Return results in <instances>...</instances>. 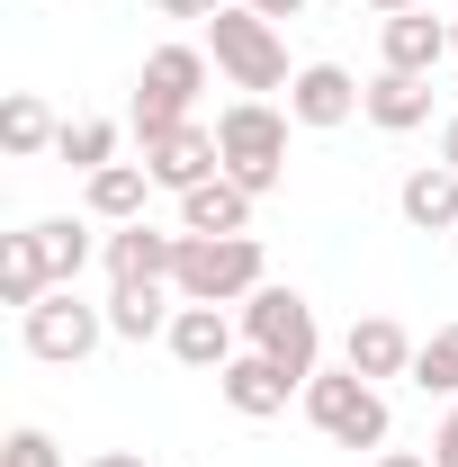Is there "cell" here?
Segmentation results:
<instances>
[{
  "label": "cell",
  "instance_id": "obj_1",
  "mask_svg": "<svg viewBox=\"0 0 458 467\" xmlns=\"http://www.w3.org/2000/svg\"><path fill=\"white\" fill-rule=\"evenodd\" d=\"M172 288H180V306H243L252 288H270L261 243H252V234H180Z\"/></svg>",
  "mask_w": 458,
  "mask_h": 467
},
{
  "label": "cell",
  "instance_id": "obj_2",
  "mask_svg": "<svg viewBox=\"0 0 458 467\" xmlns=\"http://www.w3.org/2000/svg\"><path fill=\"white\" fill-rule=\"evenodd\" d=\"M234 324H243V342L261 350V359H279L297 387H306V378L324 368V333H315V306H306L297 288H252Z\"/></svg>",
  "mask_w": 458,
  "mask_h": 467
},
{
  "label": "cell",
  "instance_id": "obj_3",
  "mask_svg": "<svg viewBox=\"0 0 458 467\" xmlns=\"http://www.w3.org/2000/svg\"><path fill=\"white\" fill-rule=\"evenodd\" d=\"M287 126L297 117H279L270 99H234L225 117H216V153H225V180H243L252 198H270L287 180Z\"/></svg>",
  "mask_w": 458,
  "mask_h": 467
},
{
  "label": "cell",
  "instance_id": "obj_4",
  "mask_svg": "<svg viewBox=\"0 0 458 467\" xmlns=\"http://www.w3.org/2000/svg\"><path fill=\"white\" fill-rule=\"evenodd\" d=\"M207 55H216V72H225L234 90H287L297 72H287V36L261 18V9H216L207 18Z\"/></svg>",
  "mask_w": 458,
  "mask_h": 467
},
{
  "label": "cell",
  "instance_id": "obj_5",
  "mask_svg": "<svg viewBox=\"0 0 458 467\" xmlns=\"http://www.w3.org/2000/svg\"><path fill=\"white\" fill-rule=\"evenodd\" d=\"M207 46H153L144 55V81H135V144H153V135H172V126H189V109H198V90H207Z\"/></svg>",
  "mask_w": 458,
  "mask_h": 467
},
{
  "label": "cell",
  "instance_id": "obj_6",
  "mask_svg": "<svg viewBox=\"0 0 458 467\" xmlns=\"http://www.w3.org/2000/svg\"><path fill=\"white\" fill-rule=\"evenodd\" d=\"M306 422L342 450H387V396L359 368H315L306 378Z\"/></svg>",
  "mask_w": 458,
  "mask_h": 467
},
{
  "label": "cell",
  "instance_id": "obj_7",
  "mask_svg": "<svg viewBox=\"0 0 458 467\" xmlns=\"http://www.w3.org/2000/svg\"><path fill=\"white\" fill-rule=\"evenodd\" d=\"M18 342L36 350V359H55V368H72V359H90V350L109 342V306H81V288H46L18 315Z\"/></svg>",
  "mask_w": 458,
  "mask_h": 467
},
{
  "label": "cell",
  "instance_id": "obj_8",
  "mask_svg": "<svg viewBox=\"0 0 458 467\" xmlns=\"http://www.w3.org/2000/svg\"><path fill=\"white\" fill-rule=\"evenodd\" d=\"M359 109H369V90L350 81L342 63H297V81H287V117H297V126L333 135V126H350Z\"/></svg>",
  "mask_w": 458,
  "mask_h": 467
},
{
  "label": "cell",
  "instance_id": "obj_9",
  "mask_svg": "<svg viewBox=\"0 0 458 467\" xmlns=\"http://www.w3.org/2000/svg\"><path fill=\"white\" fill-rule=\"evenodd\" d=\"M144 171H153V189L189 198L198 180L225 171V153H216V126H172V135H153V144H144Z\"/></svg>",
  "mask_w": 458,
  "mask_h": 467
},
{
  "label": "cell",
  "instance_id": "obj_10",
  "mask_svg": "<svg viewBox=\"0 0 458 467\" xmlns=\"http://www.w3.org/2000/svg\"><path fill=\"white\" fill-rule=\"evenodd\" d=\"M99 261H109V288H144V279H162V288H172L180 234H162V225H109Z\"/></svg>",
  "mask_w": 458,
  "mask_h": 467
},
{
  "label": "cell",
  "instance_id": "obj_11",
  "mask_svg": "<svg viewBox=\"0 0 458 467\" xmlns=\"http://www.w3.org/2000/svg\"><path fill=\"white\" fill-rule=\"evenodd\" d=\"M216 396H225L243 422H270V413H287V396H306L297 378H287L279 359H261V350H243L234 368H216Z\"/></svg>",
  "mask_w": 458,
  "mask_h": 467
},
{
  "label": "cell",
  "instance_id": "obj_12",
  "mask_svg": "<svg viewBox=\"0 0 458 467\" xmlns=\"http://www.w3.org/2000/svg\"><path fill=\"white\" fill-rule=\"evenodd\" d=\"M234 333H243V324H234L225 306H180L162 342H172L180 368H234V359H243V350H234Z\"/></svg>",
  "mask_w": 458,
  "mask_h": 467
},
{
  "label": "cell",
  "instance_id": "obj_13",
  "mask_svg": "<svg viewBox=\"0 0 458 467\" xmlns=\"http://www.w3.org/2000/svg\"><path fill=\"white\" fill-rule=\"evenodd\" d=\"M413 333H404L396 315H359V324H350V342H342V368H359V378H369V387H378V378H413Z\"/></svg>",
  "mask_w": 458,
  "mask_h": 467
},
{
  "label": "cell",
  "instance_id": "obj_14",
  "mask_svg": "<svg viewBox=\"0 0 458 467\" xmlns=\"http://www.w3.org/2000/svg\"><path fill=\"white\" fill-rule=\"evenodd\" d=\"M378 46H387V72H441L450 63V18H432V9H404V18H387L378 27Z\"/></svg>",
  "mask_w": 458,
  "mask_h": 467
},
{
  "label": "cell",
  "instance_id": "obj_15",
  "mask_svg": "<svg viewBox=\"0 0 458 467\" xmlns=\"http://www.w3.org/2000/svg\"><path fill=\"white\" fill-rule=\"evenodd\" d=\"M396 207H404V225H413V234H458V171H450V162L404 171Z\"/></svg>",
  "mask_w": 458,
  "mask_h": 467
},
{
  "label": "cell",
  "instance_id": "obj_16",
  "mask_svg": "<svg viewBox=\"0 0 458 467\" xmlns=\"http://www.w3.org/2000/svg\"><path fill=\"white\" fill-rule=\"evenodd\" d=\"M180 234H252V189L243 180H198L189 198H180Z\"/></svg>",
  "mask_w": 458,
  "mask_h": 467
},
{
  "label": "cell",
  "instance_id": "obj_17",
  "mask_svg": "<svg viewBox=\"0 0 458 467\" xmlns=\"http://www.w3.org/2000/svg\"><path fill=\"white\" fill-rule=\"evenodd\" d=\"M144 198H153V171L144 162H109V171H90V189H81V207L99 225H144Z\"/></svg>",
  "mask_w": 458,
  "mask_h": 467
},
{
  "label": "cell",
  "instance_id": "obj_18",
  "mask_svg": "<svg viewBox=\"0 0 458 467\" xmlns=\"http://www.w3.org/2000/svg\"><path fill=\"white\" fill-rule=\"evenodd\" d=\"M46 288H63V279H55V261H46V243H36V225L9 234V243H0V306H18V315H27Z\"/></svg>",
  "mask_w": 458,
  "mask_h": 467
},
{
  "label": "cell",
  "instance_id": "obj_19",
  "mask_svg": "<svg viewBox=\"0 0 458 467\" xmlns=\"http://www.w3.org/2000/svg\"><path fill=\"white\" fill-rule=\"evenodd\" d=\"M180 288H162V279H144V288H109V333L117 342H153V333H172V306Z\"/></svg>",
  "mask_w": 458,
  "mask_h": 467
},
{
  "label": "cell",
  "instance_id": "obj_20",
  "mask_svg": "<svg viewBox=\"0 0 458 467\" xmlns=\"http://www.w3.org/2000/svg\"><path fill=\"white\" fill-rule=\"evenodd\" d=\"M359 117H369V126H387V135H413V126L432 117V81H422V72H378Z\"/></svg>",
  "mask_w": 458,
  "mask_h": 467
},
{
  "label": "cell",
  "instance_id": "obj_21",
  "mask_svg": "<svg viewBox=\"0 0 458 467\" xmlns=\"http://www.w3.org/2000/svg\"><path fill=\"white\" fill-rule=\"evenodd\" d=\"M55 109H46V99H36V90H9V99H0V144H9V153H18V162H36V153H55Z\"/></svg>",
  "mask_w": 458,
  "mask_h": 467
},
{
  "label": "cell",
  "instance_id": "obj_22",
  "mask_svg": "<svg viewBox=\"0 0 458 467\" xmlns=\"http://www.w3.org/2000/svg\"><path fill=\"white\" fill-rule=\"evenodd\" d=\"M55 153L72 162V171H109V162H117V126H109V117H63Z\"/></svg>",
  "mask_w": 458,
  "mask_h": 467
},
{
  "label": "cell",
  "instance_id": "obj_23",
  "mask_svg": "<svg viewBox=\"0 0 458 467\" xmlns=\"http://www.w3.org/2000/svg\"><path fill=\"white\" fill-rule=\"evenodd\" d=\"M36 243H46V261H55V279H63V288H72V279L90 270V252H99L81 216H46V225H36Z\"/></svg>",
  "mask_w": 458,
  "mask_h": 467
},
{
  "label": "cell",
  "instance_id": "obj_24",
  "mask_svg": "<svg viewBox=\"0 0 458 467\" xmlns=\"http://www.w3.org/2000/svg\"><path fill=\"white\" fill-rule=\"evenodd\" d=\"M413 387H422V396H450V405H458V324H441L432 342L413 350Z\"/></svg>",
  "mask_w": 458,
  "mask_h": 467
},
{
  "label": "cell",
  "instance_id": "obj_25",
  "mask_svg": "<svg viewBox=\"0 0 458 467\" xmlns=\"http://www.w3.org/2000/svg\"><path fill=\"white\" fill-rule=\"evenodd\" d=\"M0 467H63V450H55V431H36V422H18V431L0 441Z\"/></svg>",
  "mask_w": 458,
  "mask_h": 467
},
{
  "label": "cell",
  "instance_id": "obj_26",
  "mask_svg": "<svg viewBox=\"0 0 458 467\" xmlns=\"http://www.w3.org/2000/svg\"><path fill=\"white\" fill-rule=\"evenodd\" d=\"M432 467H458V405L441 413V431H432Z\"/></svg>",
  "mask_w": 458,
  "mask_h": 467
},
{
  "label": "cell",
  "instance_id": "obj_27",
  "mask_svg": "<svg viewBox=\"0 0 458 467\" xmlns=\"http://www.w3.org/2000/svg\"><path fill=\"white\" fill-rule=\"evenodd\" d=\"M216 9H234V0H162V18H198V27H207Z\"/></svg>",
  "mask_w": 458,
  "mask_h": 467
},
{
  "label": "cell",
  "instance_id": "obj_28",
  "mask_svg": "<svg viewBox=\"0 0 458 467\" xmlns=\"http://www.w3.org/2000/svg\"><path fill=\"white\" fill-rule=\"evenodd\" d=\"M243 9H261V18L279 27V18H297V9H306V0H243Z\"/></svg>",
  "mask_w": 458,
  "mask_h": 467
},
{
  "label": "cell",
  "instance_id": "obj_29",
  "mask_svg": "<svg viewBox=\"0 0 458 467\" xmlns=\"http://www.w3.org/2000/svg\"><path fill=\"white\" fill-rule=\"evenodd\" d=\"M378 18H404V9H432V0H369Z\"/></svg>",
  "mask_w": 458,
  "mask_h": 467
},
{
  "label": "cell",
  "instance_id": "obj_30",
  "mask_svg": "<svg viewBox=\"0 0 458 467\" xmlns=\"http://www.w3.org/2000/svg\"><path fill=\"white\" fill-rule=\"evenodd\" d=\"M441 162H450V171H458V117H450V126H441Z\"/></svg>",
  "mask_w": 458,
  "mask_h": 467
},
{
  "label": "cell",
  "instance_id": "obj_31",
  "mask_svg": "<svg viewBox=\"0 0 458 467\" xmlns=\"http://www.w3.org/2000/svg\"><path fill=\"white\" fill-rule=\"evenodd\" d=\"M90 467H144V459H135V450H99Z\"/></svg>",
  "mask_w": 458,
  "mask_h": 467
},
{
  "label": "cell",
  "instance_id": "obj_32",
  "mask_svg": "<svg viewBox=\"0 0 458 467\" xmlns=\"http://www.w3.org/2000/svg\"><path fill=\"white\" fill-rule=\"evenodd\" d=\"M378 467H432V459H404V450H387V459H378Z\"/></svg>",
  "mask_w": 458,
  "mask_h": 467
},
{
  "label": "cell",
  "instance_id": "obj_33",
  "mask_svg": "<svg viewBox=\"0 0 458 467\" xmlns=\"http://www.w3.org/2000/svg\"><path fill=\"white\" fill-rule=\"evenodd\" d=\"M450 55H458V18H450Z\"/></svg>",
  "mask_w": 458,
  "mask_h": 467
},
{
  "label": "cell",
  "instance_id": "obj_34",
  "mask_svg": "<svg viewBox=\"0 0 458 467\" xmlns=\"http://www.w3.org/2000/svg\"><path fill=\"white\" fill-rule=\"evenodd\" d=\"M450 243H458V234H450Z\"/></svg>",
  "mask_w": 458,
  "mask_h": 467
}]
</instances>
